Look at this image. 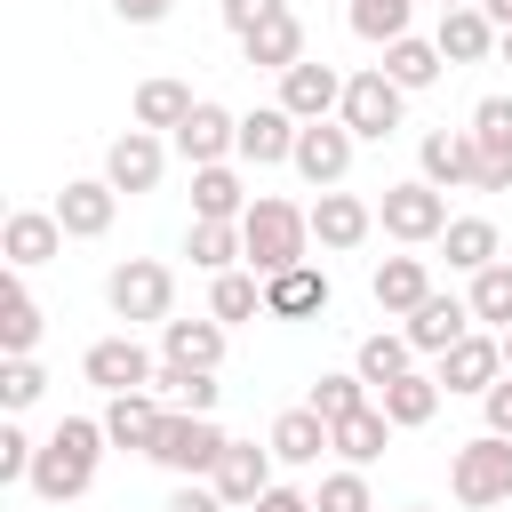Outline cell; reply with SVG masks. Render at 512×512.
<instances>
[{
	"instance_id": "cell-38",
	"label": "cell",
	"mask_w": 512,
	"mask_h": 512,
	"mask_svg": "<svg viewBox=\"0 0 512 512\" xmlns=\"http://www.w3.org/2000/svg\"><path fill=\"white\" fill-rule=\"evenodd\" d=\"M440 64H448V56H440V40H416V32L384 48V72H392L408 96H416V88H432V80H440Z\"/></svg>"
},
{
	"instance_id": "cell-42",
	"label": "cell",
	"mask_w": 512,
	"mask_h": 512,
	"mask_svg": "<svg viewBox=\"0 0 512 512\" xmlns=\"http://www.w3.org/2000/svg\"><path fill=\"white\" fill-rule=\"evenodd\" d=\"M408 16H416V0H352V32L376 40V48L408 40Z\"/></svg>"
},
{
	"instance_id": "cell-28",
	"label": "cell",
	"mask_w": 512,
	"mask_h": 512,
	"mask_svg": "<svg viewBox=\"0 0 512 512\" xmlns=\"http://www.w3.org/2000/svg\"><path fill=\"white\" fill-rule=\"evenodd\" d=\"M440 400H448V392H440V376H424V368H408L400 384H384V392H376V408L392 416V432L432 424V416H440Z\"/></svg>"
},
{
	"instance_id": "cell-53",
	"label": "cell",
	"mask_w": 512,
	"mask_h": 512,
	"mask_svg": "<svg viewBox=\"0 0 512 512\" xmlns=\"http://www.w3.org/2000/svg\"><path fill=\"white\" fill-rule=\"evenodd\" d=\"M504 376H512V328H504Z\"/></svg>"
},
{
	"instance_id": "cell-43",
	"label": "cell",
	"mask_w": 512,
	"mask_h": 512,
	"mask_svg": "<svg viewBox=\"0 0 512 512\" xmlns=\"http://www.w3.org/2000/svg\"><path fill=\"white\" fill-rule=\"evenodd\" d=\"M312 512H376V496H368V472H352V464L320 472V488H312Z\"/></svg>"
},
{
	"instance_id": "cell-9",
	"label": "cell",
	"mask_w": 512,
	"mask_h": 512,
	"mask_svg": "<svg viewBox=\"0 0 512 512\" xmlns=\"http://www.w3.org/2000/svg\"><path fill=\"white\" fill-rule=\"evenodd\" d=\"M80 376H88V384H104V392H152L160 360L136 344V328H120V336H96V344H88Z\"/></svg>"
},
{
	"instance_id": "cell-34",
	"label": "cell",
	"mask_w": 512,
	"mask_h": 512,
	"mask_svg": "<svg viewBox=\"0 0 512 512\" xmlns=\"http://www.w3.org/2000/svg\"><path fill=\"white\" fill-rule=\"evenodd\" d=\"M432 40H440V56H448V64H480V56H488V48L504 40V32H496V24L480 16V8H448Z\"/></svg>"
},
{
	"instance_id": "cell-3",
	"label": "cell",
	"mask_w": 512,
	"mask_h": 512,
	"mask_svg": "<svg viewBox=\"0 0 512 512\" xmlns=\"http://www.w3.org/2000/svg\"><path fill=\"white\" fill-rule=\"evenodd\" d=\"M104 304H112V320H128V328H168V304H176V272L160 264V256H128V264H112L104 272Z\"/></svg>"
},
{
	"instance_id": "cell-15",
	"label": "cell",
	"mask_w": 512,
	"mask_h": 512,
	"mask_svg": "<svg viewBox=\"0 0 512 512\" xmlns=\"http://www.w3.org/2000/svg\"><path fill=\"white\" fill-rule=\"evenodd\" d=\"M112 216H120V192H112L104 176H72V184L56 192V224H64V240H104Z\"/></svg>"
},
{
	"instance_id": "cell-37",
	"label": "cell",
	"mask_w": 512,
	"mask_h": 512,
	"mask_svg": "<svg viewBox=\"0 0 512 512\" xmlns=\"http://www.w3.org/2000/svg\"><path fill=\"white\" fill-rule=\"evenodd\" d=\"M184 256H192L200 272H240V264H248L240 224H200V216H192V232H184Z\"/></svg>"
},
{
	"instance_id": "cell-31",
	"label": "cell",
	"mask_w": 512,
	"mask_h": 512,
	"mask_svg": "<svg viewBox=\"0 0 512 512\" xmlns=\"http://www.w3.org/2000/svg\"><path fill=\"white\" fill-rule=\"evenodd\" d=\"M160 360H176V368H216V360H224V320H168V328H160Z\"/></svg>"
},
{
	"instance_id": "cell-19",
	"label": "cell",
	"mask_w": 512,
	"mask_h": 512,
	"mask_svg": "<svg viewBox=\"0 0 512 512\" xmlns=\"http://www.w3.org/2000/svg\"><path fill=\"white\" fill-rule=\"evenodd\" d=\"M0 256H8L16 272H32V264L64 256V224H56V208H16V216L0 224Z\"/></svg>"
},
{
	"instance_id": "cell-20",
	"label": "cell",
	"mask_w": 512,
	"mask_h": 512,
	"mask_svg": "<svg viewBox=\"0 0 512 512\" xmlns=\"http://www.w3.org/2000/svg\"><path fill=\"white\" fill-rule=\"evenodd\" d=\"M296 128H304V120H288L280 104L240 112V160H248V168H280V160H296Z\"/></svg>"
},
{
	"instance_id": "cell-41",
	"label": "cell",
	"mask_w": 512,
	"mask_h": 512,
	"mask_svg": "<svg viewBox=\"0 0 512 512\" xmlns=\"http://www.w3.org/2000/svg\"><path fill=\"white\" fill-rule=\"evenodd\" d=\"M464 304H472V320H488V328L504 336V328H512V264L472 272V296H464Z\"/></svg>"
},
{
	"instance_id": "cell-55",
	"label": "cell",
	"mask_w": 512,
	"mask_h": 512,
	"mask_svg": "<svg viewBox=\"0 0 512 512\" xmlns=\"http://www.w3.org/2000/svg\"><path fill=\"white\" fill-rule=\"evenodd\" d=\"M408 512H432V504H408Z\"/></svg>"
},
{
	"instance_id": "cell-17",
	"label": "cell",
	"mask_w": 512,
	"mask_h": 512,
	"mask_svg": "<svg viewBox=\"0 0 512 512\" xmlns=\"http://www.w3.org/2000/svg\"><path fill=\"white\" fill-rule=\"evenodd\" d=\"M400 336H408L416 352H432V360H440L448 344H464V336H472V304H464V296H440V288H432V296H424V304H416V312L400 320Z\"/></svg>"
},
{
	"instance_id": "cell-27",
	"label": "cell",
	"mask_w": 512,
	"mask_h": 512,
	"mask_svg": "<svg viewBox=\"0 0 512 512\" xmlns=\"http://www.w3.org/2000/svg\"><path fill=\"white\" fill-rule=\"evenodd\" d=\"M192 216H200V224H240V216H248V184L232 176V160L192 168Z\"/></svg>"
},
{
	"instance_id": "cell-1",
	"label": "cell",
	"mask_w": 512,
	"mask_h": 512,
	"mask_svg": "<svg viewBox=\"0 0 512 512\" xmlns=\"http://www.w3.org/2000/svg\"><path fill=\"white\" fill-rule=\"evenodd\" d=\"M96 464H104V416H64L32 456V496L40 504H72V496L96 488Z\"/></svg>"
},
{
	"instance_id": "cell-23",
	"label": "cell",
	"mask_w": 512,
	"mask_h": 512,
	"mask_svg": "<svg viewBox=\"0 0 512 512\" xmlns=\"http://www.w3.org/2000/svg\"><path fill=\"white\" fill-rule=\"evenodd\" d=\"M160 424H168L160 392H112V408H104V440H112V448H136V456H152Z\"/></svg>"
},
{
	"instance_id": "cell-13",
	"label": "cell",
	"mask_w": 512,
	"mask_h": 512,
	"mask_svg": "<svg viewBox=\"0 0 512 512\" xmlns=\"http://www.w3.org/2000/svg\"><path fill=\"white\" fill-rule=\"evenodd\" d=\"M160 168H168V144H160L152 128H120V136L104 144V184H112V192H152Z\"/></svg>"
},
{
	"instance_id": "cell-40",
	"label": "cell",
	"mask_w": 512,
	"mask_h": 512,
	"mask_svg": "<svg viewBox=\"0 0 512 512\" xmlns=\"http://www.w3.org/2000/svg\"><path fill=\"white\" fill-rule=\"evenodd\" d=\"M264 312V280L256 272H216V288H208V320H256Z\"/></svg>"
},
{
	"instance_id": "cell-12",
	"label": "cell",
	"mask_w": 512,
	"mask_h": 512,
	"mask_svg": "<svg viewBox=\"0 0 512 512\" xmlns=\"http://www.w3.org/2000/svg\"><path fill=\"white\" fill-rule=\"evenodd\" d=\"M280 112L304 120V128H312V120H336V112H344V72L304 56L296 72H280Z\"/></svg>"
},
{
	"instance_id": "cell-22",
	"label": "cell",
	"mask_w": 512,
	"mask_h": 512,
	"mask_svg": "<svg viewBox=\"0 0 512 512\" xmlns=\"http://www.w3.org/2000/svg\"><path fill=\"white\" fill-rule=\"evenodd\" d=\"M368 296H376V312L408 320V312L432 296V264H424V256H384V264L368 272Z\"/></svg>"
},
{
	"instance_id": "cell-47",
	"label": "cell",
	"mask_w": 512,
	"mask_h": 512,
	"mask_svg": "<svg viewBox=\"0 0 512 512\" xmlns=\"http://www.w3.org/2000/svg\"><path fill=\"white\" fill-rule=\"evenodd\" d=\"M160 512H232V504H224V496H216V488H200V480H176V488H168V504H160Z\"/></svg>"
},
{
	"instance_id": "cell-49",
	"label": "cell",
	"mask_w": 512,
	"mask_h": 512,
	"mask_svg": "<svg viewBox=\"0 0 512 512\" xmlns=\"http://www.w3.org/2000/svg\"><path fill=\"white\" fill-rule=\"evenodd\" d=\"M168 8H176V0H112V16H120V24H160Z\"/></svg>"
},
{
	"instance_id": "cell-33",
	"label": "cell",
	"mask_w": 512,
	"mask_h": 512,
	"mask_svg": "<svg viewBox=\"0 0 512 512\" xmlns=\"http://www.w3.org/2000/svg\"><path fill=\"white\" fill-rule=\"evenodd\" d=\"M328 432H336V456H344L352 472H368V464H376V456L392 448V416H384L376 400H368L360 416H344V424H328Z\"/></svg>"
},
{
	"instance_id": "cell-35",
	"label": "cell",
	"mask_w": 512,
	"mask_h": 512,
	"mask_svg": "<svg viewBox=\"0 0 512 512\" xmlns=\"http://www.w3.org/2000/svg\"><path fill=\"white\" fill-rule=\"evenodd\" d=\"M192 104H200V96H192L184 80H168V72H160V80H144V88H136V128H152V136L168 128V136H176V128L192 120Z\"/></svg>"
},
{
	"instance_id": "cell-2",
	"label": "cell",
	"mask_w": 512,
	"mask_h": 512,
	"mask_svg": "<svg viewBox=\"0 0 512 512\" xmlns=\"http://www.w3.org/2000/svg\"><path fill=\"white\" fill-rule=\"evenodd\" d=\"M240 248H248V272H256V280L312 264V208L256 192V200H248V216H240Z\"/></svg>"
},
{
	"instance_id": "cell-16",
	"label": "cell",
	"mask_w": 512,
	"mask_h": 512,
	"mask_svg": "<svg viewBox=\"0 0 512 512\" xmlns=\"http://www.w3.org/2000/svg\"><path fill=\"white\" fill-rule=\"evenodd\" d=\"M168 144H176L192 168H216L224 152H240V112H224V104H208V96H200V104H192V120H184Z\"/></svg>"
},
{
	"instance_id": "cell-7",
	"label": "cell",
	"mask_w": 512,
	"mask_h": 512,
	"mask_svg": "<svg viewBox=\"0 0 512 512\" xmlns=\"http://www.w3.org/2000/svg\"><path fill=\"white\" fill-rule=\"evenodd\" d=\"M376 224H384L400 248H424V240H440V232H448V192H440V184H424V176H408V184H384V200H376Z\"/></svg>"
},
{
	"instance_id": "cell-6",
	"label": "cell",
	"mask_w": 512,
	"mask_h": 512,
	"mask_svg": "<svg viewBox=\"0 0 512 512\" xmlns=\"http://www.w3.org/2000/svg\"><path fill=\"white\" fill-rule=\"evenodd\" d=\"M400 112H408V88H400L384 64H368V72L344 80V112H336V120H344L360 144H384V136L400 128Z\"/></svg>"
},
{
	"instance_id": "cell-24",
	"label": "cell",
	"mask_w": 512,
	"mask_h": 512,
	"mask_svg": "<svg viewBox=\"0 0 512 512\" xmlns=\"http://www.w3.org/2000/svg\"><path fill=\"white\" fill-rule=\"evenodd\" d=\"M240 64H256V72H296V64H304V24H296V8L264 16V24L240 40Z\"/></svg>"
},
{
	"instance_id": "cell-30",
	"label": "cell",
	"mask_w": 512,
	"mask_h": 512,
	"mask_svg": "<svg viewBox=\"0 0 512 512\" xmlns=\"http://www.w3.org/2000/svg\"><path fill=\"white\" fill-rule=\"evenodd\" d=\"M32 344H40V296L24 288V272L0 288V352L8 360H32Z\"/></svg>"
},
{
	"instance_id": "cell-39",
	"label": "cell",
	"mask_w": 512,
	"mask_h": 512,
	"mask_svg": "<svg viewBox=\"0 0 512 512\" xmlns=\"http://www.w3.org/2000/svg\"><path fill=\"white\" fill-rule=\"evenodd\" d=\"M304 408H312V416H328V424H344V416H360V408H368V376H360V368H336V376H320V384L304 392Z\"/></svg>"
},
{
	"instance_id": "cell-4",
	"label": "cell",
	"mask_w": 512,
	"mask_h": 512,
	"mask_svg": "<svg viewBox=\"0 0 512 512\" xmlns=\"http://www.w3.org/2000/svg\"><path fill=\"white\" fill-rule=\"evenodd\" d=\"M448 496H456L464 512H496V504H512V440H496V432L464 440L456 464H448Z\"/></svg>"
},
{
	"instance_id": "cell-21",
	"label": "cell",
	"mask_w": 512,
	"mask_h": 512,
	"mask_svg": "<svg viewBox=\"0 0 512 512\" xmlns=\"http://www.w3.org/2000/svg\"><path fill=\"white\" fill-rule=\"evenodd\" d=\"M368 232H376V208H368L360 192H320V200H312V240H320V248L344 256V248H360Z\"/></svg>"
},
{
	"instance_id": "cell-36",
	"label": "cell",
	"mask_w": 512,
	"mask_h": 512,
	"mask_svg": "<svg viewBox=\"0 0 512 512\" xmlns=\"http://www.w3.org/2000/svg\"><path fill=\"white\" fill-rule=\"evenodd\" d=\"M352 368L368 376V392H384V384H400V376L416 368V344H408V336H392V328H376V336H360Z\"/></svg>"
},
{
	"instance_id": "cell-51",
	"label": "cell",
	"mask_w": 512,
	"mask_h": 512,
	"mask_svg": "<svg viewBox=\"0 0 512 512\" xmlns=\"http://www.w3.org/2000/svg\"><path fill=\"white\" fill-rule=\"evenodd\" d=\"M480 16H488L496 32H512V0H480Z\"/></svg>"
},
{
	"instance_id": "cell-52",
	"label": "cell",
	"mask_w": 512,
	"mask_h": 512,
	"mask_svg": "<svg viewBox=\"0 0 512 512\" xmlns=\"http://www.w3.org/2000/svg\"><path fill=\"white\" fill-rule=\"evenodd\" d=\"M448 8H480V0H440V16H448Z\"/></svg>"
},
{
	"instance_id": "cell-29",
	"label": "cell",
	"mask_w": 512,
	"mask_h": 512,
	"mask_svg": "<svg viewBox=\"0 0 512 512\" xmlns=\"http://www.w3.org/2000/svg\"><path fill=\"white\" fill-rule=\"evenodd\" d=\"M496 248H504V240H496V224H488V216H448V232H440L448 272H488V264H504Z\"/></svg>"
},
{
	"instance_id": "cell-48",
	"label": "cell",
	"mask_w": 512,
	"mask_h": 512,
	"mask_svg": "<svg viewBox=\"0 0 512 512\" xmlns=\"http://www.w3.org/2000/svg\"><path fill=\"white\" fill-rule=\"evenodd\" d=\"M480 408H488V432H496V440H512V376H496V384L480 392Z\"/></svg>"
},
{
	"instance_id": "cell-54",
	"label": "cell",
	"mask_w": 512,
	"mask_h": 512,
	"mask_svg": "<svg viewBox=\"0 0 512 512\" xmlns=\"http://www.w3.org/2000/svg\"><path fill=\"white\" fill-rule=\"evenodd\" d=\"M496 48H504V64H512V32H504V40H496Z\"/></svg>"
},
{
	"instance_id": "cell-10",
	"label": "cell",
	"mask_w": 512,
	"mask_h": 512,
	"mask_svg": "<svg viewBox=\"0 0 512 512\" xmlns=\"http://www.w3.org/2000/svg\"><path fill=\"white\" fill-rule=\"evenodd\" d=\"M272 464H280L272 448H256V440H232V448L216 456V472H208V488H216V496H224L232 512H248L256 496H272V488H280V480H272Z\"/></svg>"
},
{
	"instance_id": "cell-18",
	"label": "cell",
	"mask_w": 512,
	"mask_h": 512,
	"mask_svg": "<svg viewBox=\"0 0 512 512\" xmlns=\"http://www.w3.org/2000/svg\"><path fill=\"white\" fill-rule=\"evenodd\" d=\"M432 376H440V392H488V384L504 376V336H480V328H472L464 344H448V352H440V368H432Z\"/></svg>"
},
{
	"instance_id": "cell-50",
	"label": "cell",
	"mask_w": 512,
	"mask_h": 512,
	"mask_svg": "<svg viewBox=\"0 0 512 512\" xmlns=\"http://www.w3.org/2000/svg\"><path fill=\"white\" fill-rule=\"evenodd\" d=\"M248 512H312V496H304V488H272V496H256Z\"/></svg>"
},
{
	"instance_id": "cell-8",
	"label": "cell",
	"mask_w": 512,
	"mask_h": 512,
	"mask_svg": "<svg viewBox=\"0 0 512 512\" xmlns=\"http://www.w3.org/2000/svg\"><path fill=\"white\" fill-rule=\"evenodd\" d=\"M352 152H360V136L344 128V120H312V128H296V176L312 184V192H336L344 176H352Z\"/></svg>"
},
{
	"instance_id": "cell-5",
	"label": "cell",
	"mask_w": 512,
	"mask_h": 512,
	"mask_svg": "<svg viewBox=\"0 0 512 512\" xmlns=\"http://www.w3.org/2000/svg\"><path fill=\"white\" fill-rule=\"evenodd\" d=\"M224 448H232V432H216V416H184V408H168V424H160V440H152V464L176 472V480H208Z\"/></svg>"
},
{
	"instance_id": "cell-26",
	"label": "cell",
	"mask_w": 512,
	"mask_h": 512,
	"mask_svg": "<svg viewBox=\"0 0 512 512\" xmlns=\"http://www.w3.org/2000/svg\"><path fill=\"white\" fill-rule=\"evenodd\" d=\"M264 448H272L280 464H320V448H336V432H328V416H312V408H280L272 432H264Z\"/></svg>"
},
{
	"instance_id": "cell-45",
	"label": "cell",
	"mask_w": 512,
	"mask_h": 512,
	"mask_svg": "<svg viewBox=\"0 0 512 512\" xmlns=\"http://www.w3.org/2000/svg\"><path fill=\"white\" fill-rule=\"evenodd\" d=\"M32 456H40V440L8 416V424H0V488H8V480H32Z\"/></svg>"
},
{
	"instance_id": "cell-46",
	"label": "cell",
	"mask_w": 512,
	"mask_h": 512,
	"mask_svg": "<svg viewBox=\"0 0 512 512\" xmlns=\"http://www.w3.org/2000/svg\"><path fill=\"white\" fill-rule=\"evenodd\" d=\"M280 8H288V0H224V32L248 40V32H256L264 16H280Z\"/></svg>"
},
{
	"instance_id": "cell-44",
	"label": "cell",
	"mask_w": 512,
	"mask_h": 512,
	"mask_svg": "<svg viewBox=\"0 0 512 512\" xmlns=\"http://www.w3.org/2000/svg\"><path fill=\"white\" fill-rule=\"evenodd\" d=\"M40 392H48L40 360H0V408H8V416H24V408H32Z\"/></svg>"
},
{
	"instance_id": "cell-14",
	"label": "cell",
	"mask_w": 512,
	"mask_h": 512,
	"mask_svg": "<svg viewBox=\"0 0 512 512\" xmlns=\"http://www.w3.org/2000/svg\"><path fill=\"white\" fill-rule=\"evenodd\" d=\"M416 168H424V184H440V192H480V152H472V128H432L424 144H416Z\"/></svg>"
},
{
	"instance_id": "cell-11",
	"label": "cell",
	"mask_w": 512,
	"mask_h": 512,
	"mask_svg": "<svg viewBox=\"0 0 512 512\" xmlns=\"http://www.w3.org/2000/svg\"><path fill=\"white\" fill-rule=\"evenodd\" d=\"M472 152H480V192H512V96L472 104Z\"/></svg>"
},
{
	"instance_id": "cell-25",
	"label": "cell",
	"mask_w": 512,
	"mask_h": 512,
	"mask_svg": "<svg viewBox=\"0 0 512 512\" xmlns=\"http://www.w3.org/2000/svg\"><path fill=\"white\" fill-rule=\"evenodd\" d=\"M264 312H272V320H312V312H328V272H320V264L272 272V280H264Z\"/></svg>"
},
{
	"instance_id": "cell-32",
	"label": "cell",
	"mask_w": 512,
	"mask_h": 512,
	"mask_svg": "<svg viewBox=\"0 0 512 512\" xmlns=\"http://www.w3.org/2000/svg\"><path fill=\"white\" fill-rule=\"evenodd\" d=\"M152 392H160L168 408H184V416H216V400H224V384H216V368H176V360H160V376H152Z\"/></svg>"
}]
</instances>
